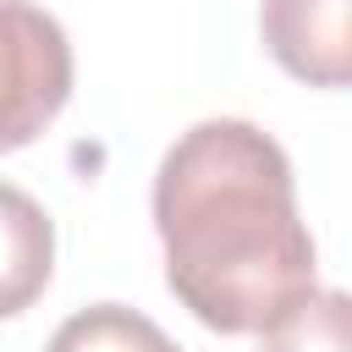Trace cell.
Instances as JSON below:
<instances>
[{
	"label": "cell",
	"instance_id": "obj_1",
	"mask_svg": "<svg viewBox=\"0 0 352 352\" xmlns=\"http://www.w3.org/2000/svg\"><path fill=\"white\" fill-rule=\"evenodd\" d=\"M154 231L170 292L220 336L264 330L314 292V236L297 214L292 165L253 121L214 116L165 148Z\"/></svg>",
	"mask_w": 352,
	"mask_h": 352
},
{
	"label": "cell",
	"instance_id": "obj_2",
	"mask_svg": "<svg viewBox=\"0 0 352 352\" xmlns=\"http://www.w3.org/2000/svg\"><path fill=\"white\" fill-rule=\"evenodd\" d=\"M72 99V44L33 0H0V154L33 143Z\"/></svg>",
	"mask_w": 352,
	"mask_h": 352
},
{
	"label": "cell",
	"instance_id": "obj_3",
	"mask_svg": "<svg viewBox=\"0 0 352 352\" xmlns=\"http://www.w3.org/2000/svg\"><path fill=\"white\" fill-rule=\"evenodd\" d=\"M352 0H264V50L314 88H346L352 77Z\"/></svg>",
	"mask_w": 352,
	"mask_h": 352
},
{
	"label": "cell",
	"instance_id": "obj_4",
	"mask_svg": "<svg viewBox=\"0 0 352 352\" xmlns=\"http://www.w3.org/2000/svg\"><path fill=\"white\" fill-rule=\"evenodd\" d=\"M55 270V226L38 198L0 182V319L38 302Z\"/></svg>",
	"mask_w": 352,
	"mask_h": 352
},
{
	"label": "cell",
	"instance_id": "obj_5",
	"mask_svg": "<svg viewBox=\"0 0 352 352\" xmlns=\"http://www.w3.org/2000/svg\"><path fill=\"white\" fill-rule=\"evenodd\" d=\"M44 352H182L148 314L121 308V302H94L82 314H72Z\"/></svg>",
	"mask_w": 352,
	"mask_h": 352
},
{
	"label": "cell",
	"instance_id": "obj_6",
	"mask_svg": "<svg viewBox=\"0 0 352 352\" xmlns=\"http://www.w3.org/2000/svg\"><path fill=\"white\" fill-rule=\"evenodd\" d=\"M258 336H264V352H346V297L308 292Z\"/></svg>",
	"mask_w": 352,
	"mask_h": 352
}]
</instances>
